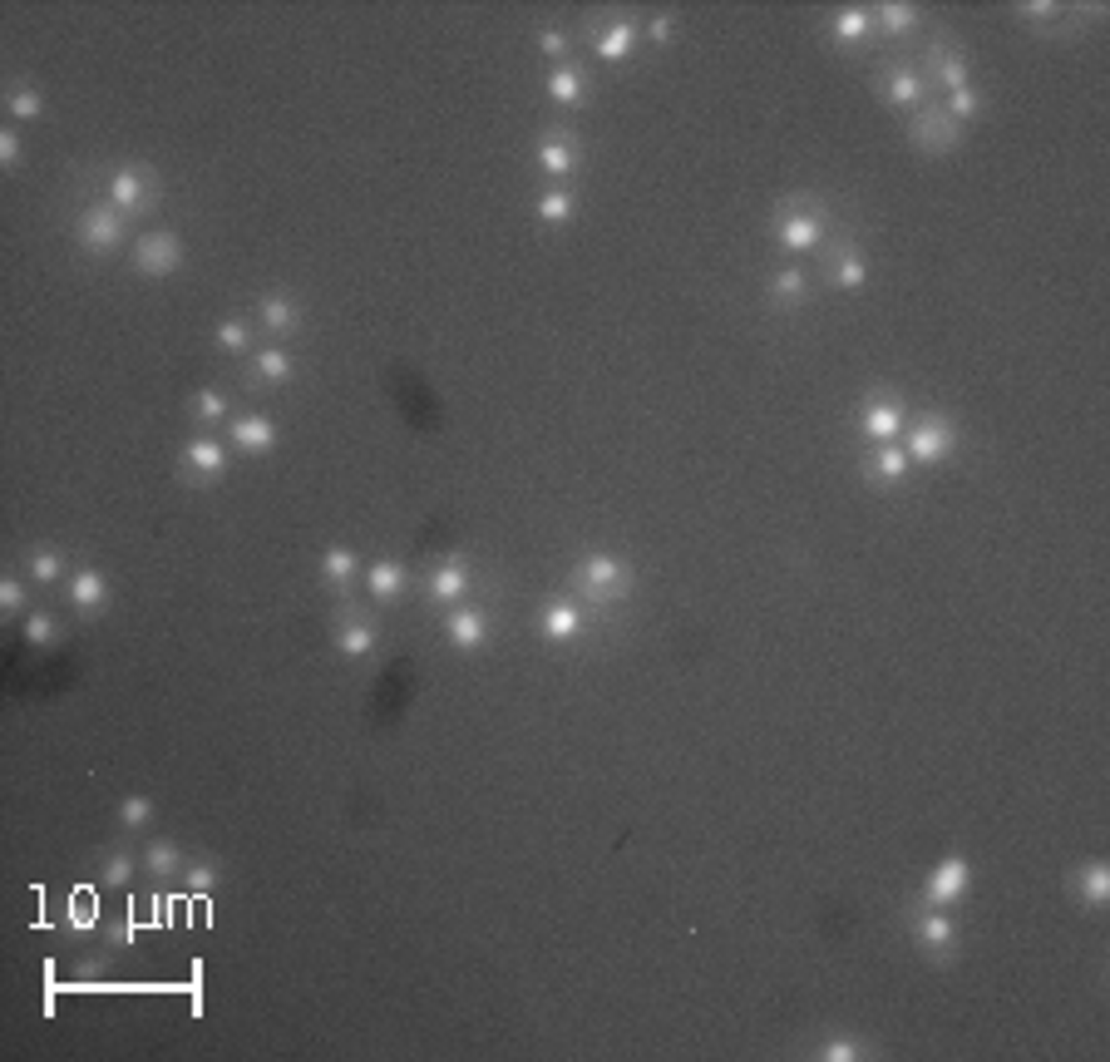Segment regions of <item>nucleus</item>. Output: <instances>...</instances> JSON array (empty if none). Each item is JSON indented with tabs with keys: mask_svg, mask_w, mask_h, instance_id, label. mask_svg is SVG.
Listing matches in <instances>:
<instances>
[{
	"mask_svg": "<svg viewBox=\"0 0 1110 1062\" xmlns=\"http://www.w3.org/2000/svg\"><path fill=\"white\" fill-rule=\"evenodd\" d=\"M134 262H138V272H149V277H168V272H178V262H183V247H178L173 232H149V238H138Z\"/></svg>",
	"mask_w": 1110,
	"mask_h": 1062,
	"instance_id": "obj_1",
	"label": "nucleus"
},
{
	"mask_svg": "<svg viewBox=\"0 0 1110 1062\" xmlns=\"http://www.w3.org/2000/svg\"><path fill=\"white\" fill-rule=\"evenodd\" d=\"M80 238H84V247H94V253L119 247V238H124V213L119 208H89L80 218Z\"/></svg>",
	"mask_w": 1110,
	"mask_h": 1062,
	"instance_id": "obj_2",
	"label": "nucleus"
},
{
	"mask_svg": "<svg viewBox=\"0 0 1110 1062\" xmlns=\"http://www.w3.org/2000/svg\"><path fill=\"white\" fill-rule=\"evenodd\" d=\"M952 450V426H943V420H923V426L908 435V460H918V465H933V460H943V455Z\"/></svg>",
	"mask_w": 1110,
	"mask_h": 1062,
	"instance_id": "obj_3",
	"label": "nucleus"
},
{
	"mask_svg": "<svg viewBox=\"0 0 1110 1062\" xmlns=\"http://www.w3.org/2000/svg\"><path fill=\"white\" fill-rule=\"evenodd\" d=\"M967 894V860H958V855H948L938 870H933V879H928V904H952Z\"/></svg>",
	"mask_w": 1110,
	"mask_h": 1062,
	"instance_id": "obj_4",
	"label": "nucleus"
},
{
	"mask_svg": "<svg viewBox=\"0 0 1110 1062\" xmlns=\"http://www.w3.org/2000/svg\"><path fill=\"white\" fill-rule=\"evenodd\" d=\"M144 184H149V174H144V168H119V174L109 178V203H114L119 213L144 208Z\"/></svg>",
	"mask_w": 1110,
	"mask_h": 1062,
	"instance_id": "obj_5",
	"label": "nucleus"
},
{
	"mask_svg": "<svg viewBox=\"0 0 1110 1062\" xmlns=\"http://www.w3.org/2000/svg\"><path fill=\"white\" fill-rule=\"evenodd\" d=\"M918 144H928V149H952L958 144V119L948 114V109H933V114L918 119Z\"/></svg>",
	"mask_w": 1110,
	"mask_h": 1062,
	"instance_id": "obj_6",
	"label": "nucleus"
},
{
	"mask_svg": "<svg viewBox=\"0 0 1110 1062\" xmlns=\"http://www.w3.org/2000/svg\"><path fill=\"white\" fill-rule=\"evenodd\" d=\"M232 440H237L242 450L262 455V450H272V445H276V426L267 416H242L237 426H232Z\"/></svg>",
	"mask_w": 1110,
	"mask_h": 1062,
	"instance_id": "obj_7",
	"label": "nucleus"
},
{
	"mask_svg": "<svg viewBox=\"0 0 1110 1062\" xmlns=\"http://www.w3.org/2000/svg\"><path fill=\"white\" fill-rule=\"evenodd\" d=\"M449 637H454V647H479L484 637H489V618H484L479 608L449 613Z\"/></svg>",
	"mask_w": 1110,
	"mask_h": 1062,
	"instance_id": "obj_8",
	"label": "nucleus"
},
{
	"mask_svg": "<svg viewBox=\"0 0 1110 1062\" xmlns=\"http://www.w3.org/2000/svg\"><path fill=\"white\" fill-rule=\"evenodd\" d=\"M864 430L879 435V440L898 435V430H904V405H898V401H869V410H864Z\"/></svg>",
	"mask_w": 1110,
	"mask_h": 1062,
	"instance_id": "obj_9",
	"label": "nucleus"
},
{
	"mask_svg": "<svg viewBox=\"0 0 1110 1062\" xmlns=\"http://www.w3.org/2000/svg\"><path fill=\"white\" fill-rule=\"evenodd\" d=\"M583 583H587L593 593H612V589H622V564H617V558H607V554L587 558V564H583Z\"/></svg>",
	"mask_w": 1110,
	"mask_h": 1062,
	"instance_id": "obj_10",
	"label": "nucleus"
},
{
	"mask_svg": "<svg viewBox=\"0 0 1110 1062\" xmlns=\"http://www.w3.org/2000/svg\"><path fill=\"white\" fill-rule=\"evenodd\" d=\"M819 223L814 218H780V243L790 247V253H810L814 243H819Z\"/></svg>",
	"mask_w": 1110,
	"mask_h": 1062,
	"instance_id": "obj_11",
	"label": "nucleus"
},
{
	"mask_svg": "<svg viewBox=\"0 0 1110 1062\" xmlns=\"http://www.w3.org/2000/svg\"><path fill=\"white\" fill-rule=\"evenodd\" d=\"M69 598H74V608H84V613H99L104 608V578L94 574V568H84V574H74V583H69Z\"/></svg>",
	"mask_w": 1110,
	"mask_h": 1062,
	"instance_id": "obj_12",
	"label": "nucleus"
},
{
	"mask_svg": "<svg viewBox=\"0 0 1110 1062\" xmlns=\"http://www.w3.org/2000/svg\"><path fill=\"white\" fill-rule=\"evenodd\" d=\"M464 589H470V574H464L459 558H449V564H439L435 574H430V593H435V598H459Z\"/></svg>",
	"mask_w": 1110,
	"mask_h": 1062,
	"instance_id": "obj_13",
	"label": "nucleus"
},
{
	"mask_svg": "<svg viewBox=\"0 0 1110 1062\" xmlns=\"http://www.w3.org/2000/svg\"><path fill=\"white\" fill-rule=\"evenodd\" d=\"M539 163L548 168L553 178H568L572 174V149H568V134H553V139H543V149H539Z\"/></svg>",
	"mask_w": 1110,
	"mask_h": 1062,
	"instance_id": "obj_14",
	"label": "nucleus"
},
{
	"mask_svg": "<svg viewBox=\"0 0 1110 1062\" xmlns=\"http://www.w3.org/2000/svg\"><path fill=\"white\" fill-rule=\"evenodd\" d=\"M336 647H341L345 658H366L370 647H376V628L361 623V618H351V623L341 628V637H336Z\"/></svg>",
	"mask_w": 1110,
	"mask_h": 1062,
	"instance_id": "obj_15",
	"label": "nucleus"
},
{
	"mask_svg": "<svg viewBox=\"0 0 1110 1062\" xmlns=\"http://www.w3.org/2000/svg\"><path fill=\"white\" fill-rule=\"evenodd\" d=\"M578 623H583V613L572 608V603H548V608H543V633L548 637H572Z\"/></svg>",
	"mask_w": 1110,
	"mask_h": 1062,
	"instance_id": "obj_16",
	"label": "nucleus"
},
{
	"mask_svg": "<svg viewBox=\"0 0 1110 1062\" xmlns=\"http://www.w3.org/2000/svg\"><path fill=\"white\" fill-rule=\"evenodd\" d=\"M188 465H193L198 474H218L222 465H228V455H222L218 440H193V445H188Z\"/></svg>",
	"mask_w": 1110,
	"mask_h": 1062,
	"instance_id": "obj_17",
	"label": "nucleus"
},
{
	"mask_svg": "<svg viewBox=\"0 0 1110 1062\" xmlns=\"http://www.w3.org/2000/svg\"><path fill=\"white\" fill-rule=\"evenodd\" d=\"M632 35H637V25H632V20H617L612 30H602V40H597V55H602V59H622V55H627V45H632Z\"/></svg>",
	"mask_w": 1110,
	"mask_h": 1062,
	"instance_id": "obj_18",
	"label": "nucleus"
},
{
	"mask_svg": "<svg viewBox=\"0 0 1110 1062\" xmlns=\"http://www.w3.org/2000/svg\"><path fill=\"white\" fill-rule=\"evenodd\" d=\"M869 30H873V15H869V11H858V5H849V11L834 15V35H839V40H864Z\"/></svg>",
	"mask_w": 1110,
	"mask_h": 1062,
	"instance_id": "obj_19",
	"label": "nucleus"
},
{
	"mask_svg": "<svg viewBox=\"0 0 1110 1062\" xmlns=\"http://www.w3.org/2000/svg\"><path fill=\"white\" fill-rule=\"evenodd\" d=\"M918 939H923L928 949H948L952 944V919L948 914H923V919H918Z\"/></svg>",
	"mask_w": 1110,
	"mask_h": 1062,
	"instance_id": "obj_20",
	"label": "nucleus"
},
{
	"mask_svg": "<svg viewBox=\"0 0 1110 1062\" xmlns=\"http://www.w3.org/2000/svg\"><path fill=\"white\" fill-rule=\"evenodd\" d=\"M1081 900L1096 904V910L1110 900V870L1106 865H1086V875H1081Z\"/></svg>",
	"mask_w": 1110,
	"mask_h": 1062,
	"instance_id": "obj_21",
	"label": "nucleus"
},
{
	"mask_svg": "<svg viewBox=\"0 0 1110 1062\" xmlns=\"http://www.w3.org/2000/svg\"><path fill=\"white\" fill-rule=\"evenodd\" d=\"M923 99V80L918 74H908V70H898L889 80V105H898V109H908V105H918Z\"/></svg>",
	"mask_w": 1110,
	"mask_h": 1062,
	"instance_id": "obj_22",
	"label": "nucleus"
},
{
	"mask_svg": "<svg viewBox=\"0 0 1110 1062\" xmlns=\"http://www.w3.org/2000/svg\"><path fill=\"white\" fill-rule=\"evenodd\" d=\"M366 583H370V593H376V598H395V593L405 589V574L395 564H376L366 574Z\"/></svg>",
	"mask_w": 1110,
	"mask_h": 1062,
	"instance_id": "obj_23",
	"label": "nucleus"
},
{
	"mask_svg": "<svg viewBox=\"0 0 1110 1062\" xmlns=\"http://www.w3.org/2000/svg\"><path fill=\"white\" fill-rule=\"evenodd\" d=\"M548 94L558 99V105H578V99H583V80H578L572 70H553L548 74Z\"/></svg>",
	"mask_w": 1110,
	"mask_h": 1062,
	"instance_id": "obj_24",
	"label": "nucleus"
},
{
	"mask_svg": "<svg viewBox=\"0 0 1110 1062\" xmlns=\"http://www.w3.org/2000/svg\"><path fill=\"white\" fill-rule=\"evenodd\" d=\"M262 322H267V332H291L297 312H291L286 297H262Z\"/></svg>",
	"mask_w": 1110,
	"mask_h": 1062,
	"instance_id": "obj_25",
	"label": "nucleus"
},
{
	"mask_svg": "<svg viewBox=\"0 0 1110 1062\" xmlns=\"http://www.w3.org/2000/svg\"><path fill=\"white\" fill-rule=\"evenodd\" d=\"M144 865H149L153 875H168V870H178V845H173V840H153L149 850H144Z\"/></svg>",
	"mask_w": 1110,
	"mask_h": 1062,
	"instance_id": "obj_26",
	"label": "nucleus"
},
{
	"mask_svg": "<svg viewBox=\"0 0 1110 1062\" xmlns=\"http://www.w3.org/2000/svg\"><path fill=\"white\" fill-rule=\"evenodd\" d=\"M908 465H913V460H908L898 445H883V450L873 455V470H879L883 480H898V474H908Z\"/></svg>",
	"mask_w": 1110,
	"mask_h": 1062,
	"instance_id": "obj_27",
	"label": "nucleus"
},
{
	"mask_svg": "<svg viewBox=\"0 0 1110 1062\" xmlns=\"http://www.w3.org/2000/svg\"><path fill=\"white\" fill-rule=\"evenodd\" d=\"M539 218H543V223H568V218H572V198L563 193V188H553V193H543V203H539Z\"/></svg>",
	"mask_w": 1110,
	"mask_h": 1062,
	"instance_id": "obj_28",
	"label": "nucleus"
},
{
	"mask_svg": "<svg viewBox=\"0 0 1110 1062\" xmlns=\"http://www.w3.org/2000/svg\"><path fill=\"white\" fill-rule=\"evenodd\" d=\"M257 376H262V381H286V376H291V356H286V351H262V356H257Z\"/></svg>",
	"mask_w": 1110,
	"mask_h": 1062,
	"instance_id": "obj_29",
	"label": "nucleus"
},
{
	"mask_svg": "<svg viewBox=\"0 0 1110 1062\" xmlns=\"http://www.w3.org/2000/svg\"><path fill=\"white\" fill-rule=\"evenodd\" d=\"M193 410H198V420H203V426H213V420L228 416V401H222L218 391H198V395H193Z\"/></svg>",
	"mask_w": 1110,
	"mask_h": 1062,
	"instance_id": "obj_30",
	"label": "nucleus"
},
{
	"mask_svg": "<svg viewBox=\"0 0 1110 1062\" xmlns=\"http://www.w3.org/2000/svg\"><path fill=\"white\" fill-rule=\"evenodd\" d=\"M218 347H222V351H247V347H252V332H247V322H222V326H218Z\"/></svg>",
	"mask_w": 1110,
	"mask_h": 1062,
	"instance_id": "obj_31",
	"label": "nucleus"
},
{
	"mask_svg": "<svg viewBox=\"0 0 1110 1062\" xmlns=\"http://www.w3.org/2000/svg\"><path fill=\"white\" fill-rule=\"evenodd\" d=\"M321 568H326V578H336V583H345V578L355 574V554H351V549H331V554H326V564H321Z\"/></svg>",
	"mask_w": 1110,
	"mask_h": 1062,
	"instance_id": "obj_32",
	"label": "nucleus"
},
{
	"mask_svg": "<svg viewBox=\"0 0 1110 1062\" xmlns=\"http://www.w3.org/2000/svg\"><path fill=\"white\" fill-rule=\"evenodd\" d=\"M948 114L952 119H973L977 114V90H967V84H962V90H948Z\"/></svg>",
	"mask_w": 1110,
	"mask_h": 1062,
	"instance_id": "obj_33",
	"label": "nucleus"
},
{
	"mask_svg": "<svg viewBox=\"0 0 1110 1062\" xmlns=\"http://www.w3.org/2000/svg\"><path fill=\"white\" fill-rule=\"evenodd\" d=\"M30 574L40 578V583H55V578L65 574V564H59V554H50V549H40V554L30 558Z\"/></svg>",
	"mask_w": 1110,
	"mask_h": 1062,
	"instance_id": "obj_34",
	"label": "nucleus"
},
{
	"mask_svg": "<svg viewBox=\"0 0 1110 1062\" xmlns=\"http://www.w3.org/2000/svg\"><path fill=\"white\" fill-rule=\"evenodd\" d=\"M913 20H918L913 5H883V11H879V25H883V30H893V35H898V30H908Z\"/></svg>",
	"mask_w": 1110,
	"mask_h": 1062,
	"instance_id": "obj_35",
	"label": "nucleus"
},
{
	"mask_svg": "<svg viewBox=\"0 0 1110 1062\" xmlns=\"http://www.w3.org/2000/svg\"><path fill=\"white\" fill-rule=\"evenodd\" d=\"M5 105H11V114H20V119H35V114H40V109H45V99H40V94H35V90H15L11 99H5Z\"/></svg>",
	"mask_w": 1110,
	"mask_h": 1062,
	"instance_id": "obj_36",
	"label": "nucleus"
},
{
	"mask_svg": "<svg viewBox=\"0 0 1110 1062\" xmlns=\"http://www.w3.org/2000/svg\"><path fill=\"white\" fill-rule=\"evenodd\" d=\"M128 875H134V860H128V855H109V860H104V885L109 889L128 885Z\"/></svg>",
	"mask_w": 1110,
	"mask_h": 1062,
	"instance_id": "obj_37",
	"label": "nucleus"
},
{
	"mask_svg": "<svg viewBox=\"0 0 1110 1062\" xmlns=\"http://www.w3.org/2000/svg\"><path fill=\"white\" fill-rule=\"evenodd\" d=\"M149 816H153V800L149 796H128L124 806H119V820H124V825H144Z\"/></svg>",
	"mask_w": 1110,
	"mask_h": 1062,
	"instance_id": "obj_38",
	"label": "nucleus"
},
{
	"mask_svg": "<svg viewBox=\"0 0 1110 1062\" xmlns=\"http://www.w3.org/2000/svg\"><path fill=\"white\" fill-rule=\"evenodd\" d=\"M69 919H74V924H89V919H94V894H89L84 885L69 894Z\"/></svg>",
	"mask_w": 1110,
	"mask_h": 1062,
	"instance_id": "obj_39",
	"label": "nucleus"
},
{
	"mask_svg": "<svg viewBox=\"0 0 1110 1062\" xmlns=\"http://www.w3.org/2000/svg\"><path fill=\"white\" fill-rule=\"evenodd\" d=\"M775 297L780 301H800L804 297V277H800V272H780V277H775Z\"/></svg>",
	"mask_w": 1110,
	"mask_h": 1062,
	"instance_id": "obj_40",
	"label": "nucleus"
},
{
	"mask_svg": "<svg viewBox=\"0 0 1110 1062\" xmlns=\"http://www.w3.org/2000/svg\"><path fill=\"white\" fill-rule=\"evenodd\" d=\"M25 637H30L35 647H50V643H55V623H50V618H40V613H35L30 623H25Z\"/></svg>",
	"mask_w": 1110,
	"mask_h": 1062,
	"instance_id": "obj_41",
	"label": "nucleus"
},
{
	"mask_svg": "<svg viewBox=\"0 0 1110 1062\" xmlns=\"http://www.w3.org/2000/svg\"><path fill=\"white\" fill-rule=\"evenodd\" d=\"M864 282V262H858V253H844V262H839V287H858Z\"/></svg>",
	"mask_w": 1110,
	"mask_h": 1062,
	"instance_id": "obj_42",
	"label": "nucleus"
},
{
	"mask_svg": "<svg viewBox=\"0 0 1110 1062\" xmlns=\"http://www.w3.org/2000/svg\"><path fill=\"white\" fill-rule=\"evenodd\" d=\"M213 885H218V870H213V865H193V870H188V889H193V894H207Z\"/></svg>",
	"mask_w": 1110,
	"mask_h": 1062,
	"instance_id": "obj_43",
	"label": "nucleus"
},
{
	"mask_svg": "<svg viewBox=\"0 0 1110 1062\" xmlns=\"http://www.w3.org/2000/svg\"><path fill=\"white\" fill-rule=\"evenodd\" d=\"M0 608H5V613H20V608H25V593H20V583H15V578H5V583H0Z\"/></svg>",
	"mask_w": 1110,
	"mask_h": 1062,
	"instance_id": "obj_44",
	"label": "nucleus"
},
{
	"mask_svg": "<svg viewBox=\"0 0 1110 1062\" xmlns=\"http://www.w3.org/2000/svg\"><path fill=\"white\" fill-rule=\"evenodd\" d=\"M825 1058H829V1062H849V1058H858V1048H854L849 1038H829V1042H825Z\"/></svg>",
	"mask_w": 1110,
	"mask_h": 1062,
	"instance_id": "obj_45",
	"label": "nucleus"
},
{
	"mask_svg": "<svg viewBox=\"0 0 1110 1062\" xmlns=\"http://www.w3.org/2000/svg\"><path fill=\"white\" fill-rule=\"evenodd\" d=\"M15 159H20V134H15V129H5V134H0V163L11 168Z\"/></svg>",
	"mask_w": 1110,
	"mask_h": 1062,
	"instance_id": "obj_46",
	"label": "nucleus"
},
{
	"mask_svg": "<svg viewBox=\"0 0 1110 1062\" xmlns=\"http://www.w3.org/2000/svg\"><path fill=\"white\" fill-rule=\"evenodd\" d=\"M938 70H943V84H948V90H962V65H958V59H948V55H943V65H938Z\"/></svg>",
	"mask_w": 1110,
	"mask_h": 1062,
	"instance_id": "obj_47",
	"label": "nucleus"
},
{
	"mask_svg": "<svg viewBox=\"0 0 1110 1062\" xmlns=\"http://www.w3.org/2000/svg\"><path fill=\"white\" fill-rule=\"evenodd\" d=\"M647 35H652V40H671V20H666V15H656V20L647 25Z\"/></svg>",
	"mask_w": 1110,
	"mask_h": 1062,
	"instance_id": "obj_48",
	"label": "nucleus"
},
{
	"mask_svg": "<svg viewBox=\"0 0 1110 1062\" xmlns=\"http://www.w3.org/2000/svg\"><path fill=\"white\" fill-rule=\"evenodd\" d=\"M543 50H548V55H563V50H568V40H563L558 30H548V35H543Z\"/></svg>",
	"mask_w": 1110,
	"mask_h": 1062,
	"instance_id": "obj_49",
	"label": "nucleus"
},
{
	"mask_svg": "<svg viewBox=\"0 0 1110 1062\" xmlns=\"http://www.w3.org/2000/svg\"><path fill=\"white\" fill-rule=\"evenodd\" d=\"M134 939V924H114V944H128Z\"/></svg>",
	"mask_w": 1110,
	"mask_h": 1062,
	"instance_id": "obj_50",
	"label": "nucleus"
}]
</instances>
